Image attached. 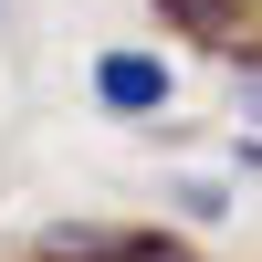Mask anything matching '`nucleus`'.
Wrapping results in <instances>:
<instances>
[{
  "mask_svg": "<svg viewBox=\"0 0 262 262\" xmlns=\"http://www.w3.org/2000/svg\"><path fill=\"white\" fill-rule=\"evenodd\" d=\"M116 262H189V252H168V242H126Z\"/></svg>",
  "mask_w": 262,
  "mask_h": 262,
  "instance_id": "3",
  "label": "nucleus"
},
{
  "mask_svg": "<svg viewBox=\"0 0 262 262\" xmlns=\"http://www.w3.org/2000/svg\"><path fill=\"white\" fill-rule=\"evenodd\" d=\"M105 105H126V116H137V105H168V74H158V63H147V53H105Z\"/></svg>",
  "mask_w": 262,
  "mask_h": 262,
  "instance_id": "1",
  "label": "nucleus"
},
{
  "mask_svg": "<svg viewBox=\"0 0 262 262\" xmlns=\"http://www.w3.org/2000/svg\"><path fill=\"white\" fill-rule=\"evenodd\" d=\"M168 21H189V32H231L242 0H168Z\"/></svg>",
  "mask_w": 262,
  "mask_h": 262,
  "instance_id": "2",
  "label": "nucleus"
}]
</instances>
